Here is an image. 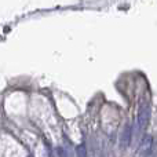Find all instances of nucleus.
Returning a JSON list of instances; mask_svg holds the SVG:
<instances>
[]
</instances>
